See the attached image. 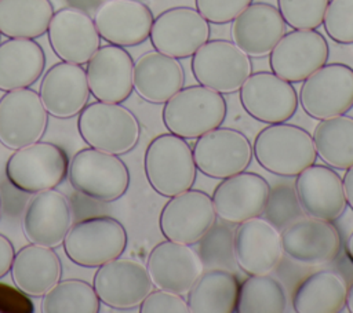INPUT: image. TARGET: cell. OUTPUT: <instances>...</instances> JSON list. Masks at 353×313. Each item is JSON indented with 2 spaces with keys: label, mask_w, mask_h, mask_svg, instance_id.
Wrapping results in <instances>:
<instances>
[{
  "label": "cell",
  "mask_w": 353,
  "mask_h": 313,
  "mask_svg": "<svg viewBox=\"0 0 353 313\" xmlns=\"http://www.w3.org/2000/svg\"><path fill=\"white\" fill-rule=\"evenodd\" d=\"M346 306L347 310L350 313H353V283L350 284V287L347 288V294H346Z\"/></svg>",
  "instance_id": "bcb514c9"
},
{
  "label": "cell",
  "mask_w": 353,
  "mask_h": 313,
  "mask_svg": "<svg viewBox=\"0 0 353 313\" xmlns=\"http://www.w3.org/2000/svg\"><path fill=\"white\" fill-rule=\"evenodd\" d=\"M239 91L244 110L262 123H284L298 108V94L292 83L273 72L251 73Z\"/></svg>",
  "instance_id": "2e32d148"
},
{
  "label": "cell",
  "mask_w": 353,
  "mask_h": 313,
  "mask_svg": "<svg viewBox=\"0 0 353 313\" xmlns=\"http://www.w3.org/2000/svg\"><path fill=\"white\" fill-rule=\"evenodd\" d=\"M298 103L316 120L347 113L353 108V69L345 63H325L302 81Z\"/></svg>",
  "instance_id": "9c48e42d"
},
{
  "label": "cell",
  "mask_w": 353,
  "mask_h": 313,
  "mask_svg": "<svg viewBox=\"0 0 353 313\" xmlns=\"http://www.w3.org/2000/svg\"><path fill=\"white\" fill-rule=\"evenodd\" d=\"M143 168L149 185L164 197L190 189L197 174L192 148L185 138L171 132L150 141L145 152Z\"/></svg>",
  "instance_id": "3957f363"
},
{
  "label": "cell",
  "mask_w": 353,
  "mask_h": 313,
  "mask_svg": "<svg viewBox=\"0 0 353 313\" xmlns=\"http://www.w3.org/2000/svg\"><path fill=\"white\" fill-rule=\"evenodd\" d=\"M22 291L0 284V310L1 312H30L32 303L22 295Z\"/></svg>",
  "instance_id": "60d3db41"
},
{
  "label": "cell",
  "mask_w": 353,
  "mask_h": 313,
  "mask_svg": "<svg viewBox=\"0 0 353 313\" xmlns=\"http://www.w3.org/2000/svg\"><path fill=\"white\" fill-rule=\"evenodd\" d=\"M295 192L301 208L317 219L335 221L347 205L342 178L327 165L312 164L299 172Z\"/></svg>",
  "instance_id": "484cf974"
},
{
  "label": "cell",
  "mask_w": 353,
  "mask_h": 313,
  "mask_svg": "<svg viewBox=\"0 0 353 313\" xmlns=\"http://www.w3.org/2000/svg\"><path fill=\"white\" fill-rule=\"evenodd\" d=\"M328 43L316 29H294L285 33L269 54L274 74L301 83L328 61Z\"/></svg>",
  "instance_id": "4fadbf2b"
},
{
  "label": "cell",
  "mask_w": 353,
  "mask_h": 313,
  "mask_svg": "<svg viewBox=\"0 0 353 313\" xmlns=\"http://www.w3.org/2000/svg\"><path fill=\"white\" fill-rule=\"evenodd\" d=\"M10 270L15 287L25 295L34 298L43 296L62 276L58 254L50 247L33 243L15 252Z\"/></svg>",
  "instance_id": "f1b7e54d"
},
{
  "label": "cell",
  "mask_w": 353,
  "mask_h": 313,
  "mask_svg": "<svg viewBox=\"0 0 353 313\" xmlns=\"http://www.w3.org/2000/svg\"><path fill=\"white\" fill-rule=\"evenodd\" d=\"M345 175L342 178V183H343V192H345V197H346V203L347 205L353 210V165L345 170Z\"/></svg>",
  "instance_id": "7bdbcfd3"
},
{
  "label": "cell",
  "mask_w": 353,
  "mask_h": 313,
  "mask_svg": "<svg viewBox=\"0 0 353 313\" xmlns=\"http://www.w3.org/2000/svg\"><path fill=\"white\" fill-rule=\"evenodd\" d=\"M285 307V291L281 283L270 274H250L239 287L234 312L281 313Z\"/></svg>",
  "instance_id": "e575fe53"
},
{
  "label": "cell",
  "mask_w": 353,
  "mask_h": 313,
  "mask_svg": "<svg viewBox=\"0 0 353 313\" xmlns=\"http://www.w3.org/2000/svg\"><path fill=\"white\" fill-rule=\"evenodd\" d=\"M347 284L331 270H320L306 277L296 288L292 306L296 313H339L346 306Z\"/></svg>",
  "instance_id": "4dcf8cb0"
},
{
  "label": "cell",
  "mask_w": 353,
  "mask_h": 313,
  "mask_svg": "<svg viewBox=\"0 0 353 313\" xmlns=\"http://www.w3.org/2000/svg\"><path fill=\"white\" fill-rule=\"evenodd\" d=\"M252 153L261 167L281 176H296L317 159L313 137L285 121L262 128L254 139Z\"/></svg>",
  "instance_id": "6da1fadb"
},
{
  "label": "cell",
  "mask_w": 353,
  "mask_h": 313,
  "mask_svg": "<svg viewBox=\"0 0 353 313\" xmlns=\"http://www.w3.org/2000/svg\"><path fill=\"white\" fill-rule=\"evenodd\" d=\"M48 124L39 92L30 88L7 91L0 98V143L19 149L40 141Z\"/></svg>",
  "instance_id": "30bf717a"
},
{
  "label": "cell",
  "mask_w": 353,
  "mask_h": 313,
  "mask_svg": "<svg viewBox=\"0 0 353 313\" xmlns=\"http://www.w3.org/2000/svg\"><path fill=\"white\" fill-rule=\"evenodd\" d=\"M68 178L72 188L85 197L102 203L119 200L130 186V171L117 156L94 148L74 153Z\"/></svg>",
  "instance_id": "5b68a950"
},
{
  "label": "cell",
  "mask_w": 353,
  "mask_h": 313,
  "mask_svg": "<svg viewBox=\"0 0 353 313\" xmlns=\"http://www.w3.org/2000/svg\"><path fill=\"white\" fill-rule=\"evenodd\" d=\"M77 128L88 146L117 156L132 150L141 135L139 121L131 110L102 101L84 106L79 113Z\"/></svg>",
  "instance_id": "277c9868"
},
{
  "label": "cell",
  "mask_w": 353,
  "mask_h": 313,
  "mask_svg": "<svg viewBox=\"0 0 353 313\" xmlns=\"http://www.w3.org/2000/svg\"><path fill=\"white\" fill-rule=\"evenodd\" d=\"M146 269L154 287L186 295L204 267L200 256L188 244L165 240L152 248Z\"/></svg>",
  "instance_id": "cb8c5ba5"
},
{
  "label": "cell",
  "mask_w": 353,
  "mask_h": 313,
  "mask_svg": "<svg viewBox=\"0 0 353 313\" xmlns=\"http://www.w3.org/2000/svg\"><path fill=\"white\" fill-rule=\"evenodd\" d=\"M323 26L334 41L353 44V0H330Z\"/></svg>",
  "instance_id": "74e56055"
},
{
  "label": "cell",
  "mask_w": 353,
  "mask_h": 313,
  "mask_svg": "<svg viewBox=\"0 0 353 313\" xmlns=\"http://www.w3.org/2000/svg\"><path fill=\"white\" fill-rule=\"evenodd\" d=\"M233 255L247 274H269L284 255L281 234L273 223L259 216L244 221L233 236Z\"/></svg>",
  "instance_id": "e0dca14e"
},
{
  "label": "cell",
  "mask_w": 353,
  "mask_h": 313,
  "mask_svg": "<svg viewBox=\"0 0 353 313\" xmlns=\"http://www.w3.org/2000/svg\"><path fill=\"white\" fill-rule=\"evenodd\" d=\"M92 19L105 41L132 47L149 37L154 18L150 8L139 0H105L95 8Z\"/></svg>",
  "instance_id": "603a6c76"
},
{
  "label": "cell",
  "mask_w": 353,
  "mask_h": 313,
  "mask_svg": "<svg viewBox=\"0 0 353 313\" xmlns=\"http://www.w3.org/2000/svg\"><path fill=\"white\" fill-rule=\"evenodd\" d=\"M52 15L50 0H0V33L8 39L40 37Z\"/></svg>",
  "instance_id": "d6a6232c"
},
{
  "label": "cell",
  "mask_w": 353,
  "mask_h": 313,
  "mask_svg": "<svg viewBox=\"0 0 353 313\" xmlns=\"http://www.w3.org/2000/svg\"><path fill=\"white\" fill-rule=\"evenodd\" d=\"M0 216H1V197H0Z\"/></svg>",
  "instance_id": "7dc6e473"
},
{
  "label": "cell",
  "mask_w": 353,
  "mask_h": 313,
  "mask_svg": "<svg viewBox=\"0 0 353 313\" xmlns=\"http://www.w3.org/2000/svg\"><path fill=\"white\" fill-rule=\"evenodd\" d=\"M69 159L55 143L37 141L15 149L6 164L10 183L25 193H37L57 188L66 176Z\"/></svg>",
  "instance_id": "52a82bcc"
},
{
  "label": "cell",
  "mask_w": 353,
  "mask_h": 313,
  "mask_svg": "<svg viewBox=\"0 0 353 313\" xmlns=\"http://www.w3.org/2000/svg\"><path fill=\"white\" fill-rule=\"evenodd\" d=\"M284 252L306 266L332 262L341 251V236L330 222L313 216L290 223L281 233Z\"/></svg>",
  "instance_id": "7402d4cb"
},
{
  "label": "cell",
  "mask_w": 353,
  "mask_h": 313,
  "mask_svg": "<svg viewBox=\"0 0 353 313\" xmlns=\"http://www.w3.org/2000/svg\"><path fill=\"white\" fill-rule=\"evenodd\" d=\"M92 287L102 303L119 310L138 307L153 290L146 265L130 258H116L94 274Z\"/></svg>",
  "instance_id": "5bb4252c"
},
{
  "label": "cell",
  "mask_w": 353,
  "mask_h": 313,
  "mask_svg": "<svg viewBox=\"0 0 353 313\" xmlns=\"http://www.w3.org/2000/svg\"><path fill=\"white\" fill-rule=\"evenodd\" d=\"M345 251H346V255L347 258L353 262V232L349 234L347 240H346V244H345Z\"/></svg>",
  "instance_id": "f6af8a7d"
},
{
  "label": "cell",
  "mask_w": 353,
  "mask_h": 313,
  "mask_svg": "<svg viewBox=\"0 0 353 313\" xmlns=\"http://www.w3.org/2000/svg\"><path fill=\"white\" fill-rule=\"evenodd\" d=\"M190 68L199 84L221 94L236 92L252 73L250 57L222 39L205 41L192 55Z\"/></svg>",
  "instance_id": "ba28073f"
},
{
  "label": "cell",
  "mask_w": 353,
  "mask_h": 313,
  "mask_svg": "<svg viewBox=\"0 0 353 313\" xmlns=\"http://www.w3.org/2000/svg\"><path fill=\"white\" fill-rule=\"evenodd\" d=\"M226 113L222 94L199 84L182 87L174 94L164 103L161 117L171 134L193 139L221 127Z\"/></svg>",
  "instance_id": "7a4b0ae2"
},
{
  "label": "cell",
  "mask_w": 353,
  "mask_h": 313,
  "mask_svg": "<svg viewBox=\"0 0 353 313\" xmlns=\"http://www.w3.org/2000/svg\"><path fill=\"white\" fill-rule=\"evenodd\" d=\"M252 0H196V10L212 23L232 22Z\"/></svg>",
  "instance_id": "f35d334b"
},
{
  "label": "cell",
  "mask_w": 353,
  "mask_h": 313,
  "mask_svg": "<svg viewBox=\"0 0 353 313\" xmlns=\"http://www.w3.org/2000/svg\"><path fill=\"white\" fill-rule=\"evenodd\" d=\"M90 92L97 101L121 103L134 90V61L124 47H99L87 62Z\"/></svg>",
  "instance_id": "ffe728a7"
},
{
  "label": "cell",
  "mask_w": 353,
  "mask_h": 313,
  "mask_svg": "<svg viewBox=\"0 0 353 313\" xmlns=\"http://www.w3.org/2000/svg\"><path fill=\"white\" fill-rule=\"evenodd\" d=\"M185 83V72L176 58L148 51L134 62V90L150 103H165Z\"/></svg>",
  "instance_id": "83f0119b"
},
{
  "label": "cell",
  "mask_w": 353,
  "mask_h": 313,
  "mask_svg": "<svg viewBox=\"0 0 353 313\" xmlns=\"http://www.w3.org/2000/svg\"><path fill=\"white\" fill-rule=\"evenodd\" d=\"M330 0H277V8L292 29H317L323 25Z\"/></svg>",
  "instance_id": "8d00e7d4"
},
{
  "label": "cell",
  "mask_w": 353,
  "mask_h": 313,
  "mask_svg": "<svg viewBox=\"0 0 353 313\" xmlns=\"http://www.w3.org/2000/svg\"><path fill=\"white\" fill-rule=\"evenodd\" d=\"M62 244L66 256L73 263L98 267L124 252L127 232L112 216H91L70 226Z\"/></svg>",
  "instance_id": "8992f818"
},
{
  "label": "cell",
  "mask_w": 353,
  "mask_h": 313,
  "mask_svg": "<svg viewBox=\"0 0 353 313\" xmlns=\"http://www.w3.org/2000/svg\"><path fill=\"white\" fill-rule=\"evenodd\" d=\"M47 36L52 51L59 59L77 65L87 63L101 43L94 19L85 11L74 7L61 8L54 12Z\"/></svg>",
  "instance_id": "44dd1931"
},
{
  "label": "cell",
  "mask_w": 353,
  "mask_h": 313,
  "mask_svg": "<svg viewBox=\"0 0 353 313\" xmlns=\"http://www.w3.org/2000/svg\"><path fill=\"white\" fill-rule=\"evenodd\" d=\"M21 225L29 243L59 247L72 226V210L66 196L55 189L34 193L25 205Z\"/></svg>",
  "instance_id": "ac0fdd59"
},
{
  "label": "cell",
  "mask_w": 353,
  "mask_h": 313,
  "mask_svg": "<svg viewBox=\"0 0 353 313\" xmlns=\"http://www.w3.org/2000/svg\"><path fill=\"white\" fill-rule=\"evenodd\" d=\"M0 34H1V33H0Z\"/></svg>",
  "instance_id": "c3c4849f"
},
{
  "label": "cell",
  "mask_w": 353,
  "mask_h": 313,
  "mask_svg": "<svg viewBox=\"0 0 353 313\" xmlns=\"http://www.w3.org/2000/svg\"><path fill=\"white\" fill-rule=\"evenodd\" d=\"M141 313H188V302L182 295L165 291V290H152L148 296L139 305Z\"/></svg>",
  "instance_id": "ab89813d"
},
{
  "label": "cell",
  "mask_w": 353,
  "mask_h": 313,
  "mask_svg": "<svg viewBox=\"0 0 353 313\" xmlns=\"http://www.w3.org/2000/svg\"><path fill=\"white\" fill-rule=\"evenodd\" d=\"M287 33V23L279 8L269 3H251L233 21V43L248 57L262 58L270 54Z\"/></svg>",
  "instance_id": "4316f807"
},
{
  "label": "cell",
  "mask_w": 353,
  "mask_h": 313,
  "mask_svg": "<svg viewBox=\"0 0 353 313\" xmlns=\"http://www.w3.org/2000/svg\"><path fill=\"white\" fill-rule=\"evenodd\" d=\"M74 8H80V10H90L95 6V3L98 0H68Z\"/></svg>",
  "instance_id": "ee69618b"
},
{
  "label": "cell",
  "mask_w": 353,
  "mask_h": 313,
  "mask_svg": "<svg viewBox=\"0 0 353 313\" xmlns=\"http://www.w3.org/2000/svg\"><path fill=\"white\" fill-rule=\"evenodd\" d=\"M90 94L85 69L65 61L54 63L44 73L39 88L46 110L57 119L77 116L87 105Z\"/></svg>",
  "instance_id": "d4e9b609"
},
{
  "label": "cell",
  "mask_w": 353,
  "mask_h": 313,
  "mask_svg": "<svg viewBox=\"0 0 353 313\" xmlns=\"http://www.w3.org/2000/svg\"><path fill=\"white\" fill-rule=\"evenodd\" d=\"M215 216L211 196L190 188L170 197L160 212L159 226L167 240L192 245L210 232Z\"/></svg>",
  "instance_id": "7c38bea8"
},
{
  "label": "cell",
  "mask_w": 353,
  "mask_h": 313,
  "mask_svg": "<svg viewBox=\"0 0 353 313\" xmlns=\"http://www.w3.org/2000/svg\"><path fill=\"white\" fill-rule=\"evenodd\" d=\"M210 23L190 7H174L159 14L152 23L150 43L159 52L172 58L192 57L210 40Z\"/></svg>",
  "instance_id": "9a60e30c"
},
{
  "label": "cell",
  "mask_w": 353,
  "mask_h": 313,
  "mask_svg": "<svg viewBox=\"0 0 353 313\" xmlns=\"http://www.w3.org/2000/svg\"><path fill=\"white\" fill-rule=\"evenodd\" d=\"M101 301L94 287L79 279L59 280L41 299L43 313H98Z\"/></svg>",
  "instance_id": "d590c367"
},
{
  "label": "cell",
  "mask_w": 353,
  "mask_h": 313,
  "mask_svg": "<svg viewBox=\"0 0 353 313\" xmlns=\"http://www.w3.org/2000/svg\"><path fill=\"white\" fill-rule=\"evenodd\" d=\"M252 156L250 139L234 128L216 127L199 137L193 148L197 170L216 179L245 171Z\"/></svg>",
  "instance_id": "8fae6325"
},
{
  "label": "cell",
  "mask_w": 353,
  "mask_h": 313,
  "mask_svg": "<svg viewBox=\"0 0 353 313\" xmlns=\"http://www.w3.org/2000/svg\"><path fill=\"white\" fill-rule=\"evenodd\" d=\"M239 281L226 270L203 272L188 291L190 313H232L236 310Z\"/></svg>",
  "instance_id": "1f68e13d"
},
{
  "label": "cell",
  "mask_w": 353,
  "mask_h": 313,
  "mask_svg": "<svg viewBox=\"0 0 353 313\" xmlns=\"http://www.w3.org/2000/svg\"><path fill=\"white\" fill-rule=\"evenodd\" d=\"M44 66V51L34 39L0 43V91L28 88L41 77Z\"/></svg>",
  "instance_id": "f546056e"
},
{
  "label": "cell",
  "mask_w": 353,
  "mask_h": 313,
  "mask_svg": "<svg viewBox=\"0 0 353 313\" xmlns=\"http://www.w3.org/2000/svg\"><path fill=\"white\" fill-rule=\"evenodd\" d=\"M270 196L265 178L255 172H239L222 179L211 196L218 218L229 223H241L261 216Z\"/></svg>",
  "instance_id": "d6986e66"
},
{
  "label": "cell",
  "mask_w": 353,
  "mask_h": 313,
  "mask_svg": "<svg viewBox=\"0 0 353 313\" xmlns=\"http://www.w3.org/2000/svg\"><path fill=\"white\" fill-rule=\"evenodd\" d=\"M14 255L15 251L12 243L6 236L0 234V279L10 272Z\"/></svg>",
  "instance_id": "b9f144b4"
},
{
  "label": "cell",
  "mask_w": 353,
  "mask_h": 313,
  "mask_svg": "<svg viewBox=\"0 0 353 313\" xmlns=\"http://www.w3.org/2000/svg\"><path fill=\"white\" fill-rule=\"evenodd\" d=\"M312 137L317 156L327 165L336 170L353 165V117L341 114L319 120Z\"/></svg>",
  "instance_id": "836d02e7"
}]
</instances>
